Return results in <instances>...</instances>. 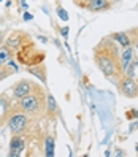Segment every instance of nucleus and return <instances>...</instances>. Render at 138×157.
Returning <instances> with one entry per match:
<instances>
[{"label": "nucleus", "instance_id": "f257e3e1", "mask_svg": "<svg viewBox=\"0 0 138 157\" xmlns=\"http://www.w3.org/2000/svg\"><path fill=\"white\" fill-rule=\"evenodd\" d=\"M94 62L97 68L105 75V78L108 81L114 82V84H117L119 79L125 75L122 63H121L119 46L111 36L103 38L94 48Z\"/></svg>", "mask_w": 138, "mask_h": 157}, {"label": "nucleus", "instance_id": "f03ea898", "mask_svg": "<svg viewBox=\"0 0 138 157\" xmlns=\"http://www.w3.org/2000/svg\"><path fill=\"white\" fill-rule=\"evenodd\" d=\"M46 92H35V94L25 95L22 98H17L16 103L13 105V113L14 111H21L29 114L33 121H41L43 117L48 116V105H46Z\"/></svg>", "mask_w": 138, "mask_h": 157}, {"label": "nucleus", "instance_id": "7ed1b4c3", "mask_svg": "<svg viewBox=\"0 0 138 157\" xmlns=\"http://www.w3.org/2000/svg\"><path fill=\"white\" fill-rule=\"evenodd\" d=\"M13 57L21 63V65L30 67V65H36V63H43L44 60V52L36 49L35 43L30 40V36L27 35V38L22 41V44L17 49H14Z\"/></svg>", "mask_w": 138, "mask_h": 157}, {"label": "nucleus", "instance_id": "20e7f679", "mask_svg": "<svg viewBox=\"0 0 138 157\" xmlns=\"http://www.w3.org/2000/svg\"><path fill=\"white\" fill-rule=\"evenodd\" d=\"M35 122L33 119L21 111H14V114H11L6 121V125L10 128L11 135H24L30 130V124Z\"/></svg>", "mask_w": 138, "mask_h": 157}, {"label": "nucleus", "instance_id": "39448f33", "mask_svg": "<svg viewBox=\"0 0 138 157\" xmlns=\"http://www.w3.org/2000/svg\"><path fill=\"white\" fill-rule=\"evenodd\" d=\"M41 90H44V89L40 87L35 81H32V79H21V81H17L16 84L13 86L11 95H13L14 100H17V98H22L25 95L35 94V92H41Z\"/></svg>", "mask_w": 138, "mask_h": 157}, {"label": "nucleus", "instance_id": "423d86ee", "mask_svg": "<svg viewBox=\"0 0 138 157\" xmlns=\"http://www.w3.org/2000/svg\"><path fill=\"white\" fill-rule=\"evenodd\" d=\"M116 86H117V90L121 95H124L127 98H136L138 97V82L135 81V78L124 75Z\"/></svg>", "mask_w": 138, "mask_h": 157}, {"label": "nucleus", "instance_id": "0eeeda50", "mask_svg": "<svg viewBox=\"0 0 138 157\" xmlns=\"http://www.w3.org/2000/svg\"><path fill=\"white\" fill-rule=\"evenodd\" d=\"M76 5L86 8L87 11H92V13H102V11L111 10L114 3L111 0H84V2H79Z\"/></svg>", "mask_w": 138, "mask_h": 157}, {"label": "nucleus", "instance_id": "6e6552de", "mask_svg": "<svg viewBox=\"0 0 138 157\" xmlns=\"http://www.w3.org/2000/svg\"><path fill=\"white\" fill-rule=\"evenodd\" d=\"M27 35H29V33H27V32H22V30H13L10 35L6 36L5 46L13 52L14 49H17V48H19V46L22 44V41L27 38Z\"/></svg>", "mask_w": 138, "mask_h": 157}, {"label": "nucleus", "instance_id": "1a4fd4ad", "mask_svg": "<svg viewBox=\"0 0 138 157\" xmlns=\"http://www.w3.org/2000/svg\"><path fill=\"white\" fill-rule=\"evenodd\" d=\"M25 149V140L22 135H13L11 141H10V152H8V155L11 157H17L21 155L22 151Z\"/></svg>", "mask_w": 138, "mask_h": 157}, {"label": "nucleus", "instance_id": "9d476101", "mask_svg": "<svg viewBox=\"0 0 138 157\" xmlns=\"http://www.w3.org/2000/svg\"><path fill=\"white\" fill-rule=\"evenodd\" d=\"M109 36H111L116 43H119V46H121V48H128V46H133L132 36H130V33H128V32H114V33H111Z\"/></svg>", "mask_w": 138, "mask_h": 157}, {"label": "nucleus", "instance_id": "9b49d317", "mask_svg": "<svg viewBox=\"0 0 138 157\" xmlns=\"http://www.w3.org/2000/svg\"><path fill=\"white\" fill-rule=\"evenodd\" d=\"M135 57V48L133 46H128V48H124V52L121 54V63H122V68L125 71V68L128 67V63H130Z\"/></svg>", "mask_w": 138, "mask_h": 157}, {"label": "nucleus", "instance_id": "f8f14e48", "mask_svg": "<svg viewBox=\"0 0 138 157\" xmlns=\"http://www.w3.org/2000/svg\"><path fill=\"white\" fill-rule=\"evenodd\" d=\"M17 70V67H16V62L11 59L10 62L6 63V65H3V67H0V81L2 79H5V78H8L11 75V73H14Z\"/></svg>", "mask_w": 138, "mask_h": 157}, {"label": "nucleus", "instance_id": "ddd939ff", "mask_svg": "<svg viewBox=\"0 0 138 157\" xmlns=\"http://www.w3.org/2000/svg\"><path fill=\"white\" fill-rule=\"evenodd\" d=\"M27 70H29L30 73H33V75L36 78H40L43 82H46V67L43 65V63H36V65H30V67H27Z\"/></svg>", "mask_w": 138, "mask_h": 157}, {"label": "nucleus", "instance_id": "4468645a", "mask_svg": "<svg viewBox=\"0 0 138 157\" xmlns=\"http://www.w3.org/2000/svg\"><path fill=\"white\" fill-rule=\"evenodd\" d=\"M11 59H13V54H11V51L8 49L5 44H3V46H0V67L6 65V63L10 62Z\"/></svg>", "mask_w": 138, "mask_h": 157}, {"label": "nucleus", "instance_id": "2eb2a0df", "mask_svg": "<svg viewBox=\"0 0 138 157\" xmlns=\"http://www.w3.org/2000/svg\"><path fill=\"white\" fill-rule=\"evenodd\" d=\"M46 105H48V116H56L59 108H57V103L56 100H54L52 95H48V98H46Z\"/></svg>", "mask_w": 138, "mask_h": 157}, {"label": "nucleus", "instance_id": "dca6fc26", "mask_svg": "<svg viewBox=\"0 0 138 157\" xmlns=\"http://www.w3.org/2000/svg\"><path fill=\"white\" fill-rule=\"evenodd\" d=\"M136 68H138V57L135 56L133 60L128 63V67L125 68V76H130V78H135L136 76Z\"/></svg>", "mask_w": 138, "mask_h": 157}, {"label": "nucleus", "instance_id": "f3484780", "mask_svg": "<svg viewBox=\"0 0 138 157\" xmlns=\"http://www.w3.org/2000/svg\"><path fill=\"white\" fill-rule=\"evenodd\" d=\"M44 154L49 155V157L54 155V140L51 136H48V140H46V152Z\"/></svg>", "mask_w": 138, "mask_h": 157}, {"label": "nucleus", "instance_id": "a211bd4d", "mask_svg": "<svg viewBox=\"0 0 138 157\" xmlns=\"http://www.w3.org/2000/svg\"><path fill=\"white\" fill-rule=\"evenodd\" d=\"M59 16L63 17V21L68 19V16H67V13H65V10H63V8H59Z\"/></svg>", "mask_w": 138, "mask_h": 157}, {"label": "nucleus", "instance_id": "6ab92c4d", "mask_svg": "<svg viewBox=\"0 0 138 157\" xmlns=\"http://www.w3.org/2000/svg\"><path fill=\"white\" fill-rule=\"evenodd\" d=\"M24 19H25V21H30V19H32V14L25 13V14H24Z\"/></svg>", "mask_w": 138, "mask_h": 157}, {"label": "nucleus", "instance_id": "aec40b11", "mask_svg": "<svg viewBox=\"0 0 138 157\" xmlns=\"http://www.w3.org/2000/svg\"><path fill=\"white\" fill-rule=\"evenodd\" d=\"M132 43H133V48L138 49V40H135V41H132Z\"/></svg>", "mask_w": 138, "mask_h": 157}, {"label": "nucleus", "instance_id": "412c9836", "mask_svg": "<svg viewBox=\"0 0 138 157\" xmlns=\"http://www.w3.org/2000/svg\"><path fill=\"white\" fill-rule=\"evenodd\" d=\"M67 33H68V29H67V27H65V29H63V30H62V35H63V36H65Z\"/></svg>", "mask_w": 138, "mask_h": 157}, {"label": "nucleus", "instance_id": "4be33fe9", "mask_svg": "<svg viewBox=\"0 0 138 157\" xmlns=\"http://www.w3.org/2000/svg\"><path fill=\"white\" fill-rule=\"evenodd\" d=\"M111 2H113V3H117V2H121V0H111Z\"/></svg>", "mask_w": 138, "mask_h": 157}, {"label": "nucleus", "instance_id": "5701e85b", "mask_svg": "<svg viewBox=\"0 0 138 157\" xmlns=\"http://www.w3.org/2000/svg\"><path fill=\"white\" fill-rule=\"evenodd\" d=\"M0 2H2V0H0Z\"/></svg>", "mask_w": 138, "mask_h": 157}, {"label": "nucleus", "instance_id": "b1692460", "mask_svg": "<svg viewBox=\"0 0 138 157\" xmlns=\"http://www.w3.org/2000/svg\"><path fill=\"white\" fill-rule=\"evenodd\" d=\"M136 82H138V81H136Z\"/></svg>", "mask_w": 138, "mask_h": 157}]
</instances>
